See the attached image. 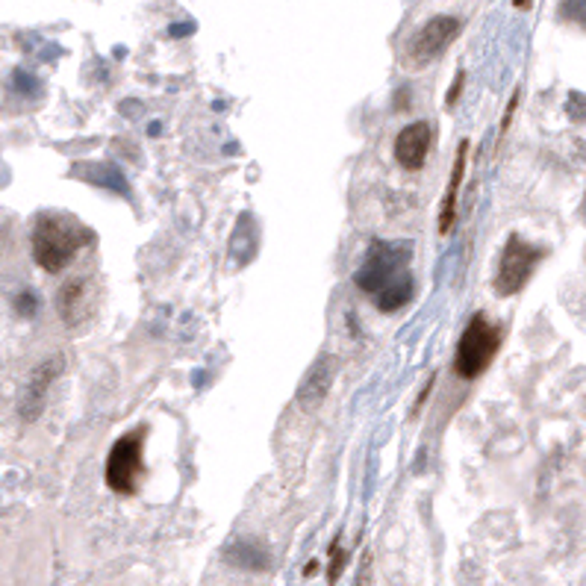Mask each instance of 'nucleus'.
I'll return each instance as SVG.
<instances>
[{"label": "nucleus", "mask_w": 586, "mask_h": 586, "mask_svg": "<svg viewBox=\"0 0 586 586\" xmlns=\"http://www.w3.org/2000/svg\"><path fill=\"white\" fill-rule=\"evenodd\" d=\"M62 366H65V359L60 354H53V357L42 359V363L30 368V375H27L24 386H21V395H18V415L24 422H36L42 415L53 380L62 375Z\"/></svg>", "instance_id": "7"}, {"label": "nucleus", "mask_w": 586, "mask_h": 586, "mask_svg": "<svg viewBox=\"0 0 586 586\" xmlns=\"http://www.w3.org/2000/svg\"><path fill=\"white\" fill-rule=\"evenodd\" d=\"M56 312L65 324H77L88 312V277H71L65 280L56 292Z\"/></svg>", "instance_id": "11"}, {"label": "nucleus", "mask_w": 586, "mask_h": 586, "mask_svg": "<svg viewBox=\"0 0 586 586\" xmlns=\"http://www.w3.org/2000/svg\"><path fill=\"white\" fill-rule=\"evenodd\" d=\"M460 18L454 15H433L427 21L424 27H419L410 36L407 48H404V62H407V69H424V65L436 62L439 56H442L454 39L460 36Z\"/></svg>", "instance_id": "6"}, {"label": "nucleus", "mask_w": 586, "mask_h": 586, "mask_svg": "<svg viewBox=\"0 0 586 586\" xmlns=\"http://www.w3.org/2000/svg\"><path fill=\"white\" fill-rule=\"evenodd\" d=\"M543 259H545V247L525 242L522 236L513 233L510 239L504 242L501 256H498V272H495V280H492L495 295L498 298L518 295V292L531 284L536 265L543 263Z\"/></svg>", "instance_id": "5"}, {"label": "nucleus", "mask_w": 586, "mask_h": 586, "mask_svg": "<svg viewBox=\"0 0 586 586\" xmlns=\"http://www.w3.org/2000/svg\"><path fill=\"white\" fill-rule=\"evenodd\" d=\"M144 442L148 424H139L112 442L104 466V480L116 495H133L144 478Z\"/></svg>", "instance_id": "4"}, {"label": "nucleus", "mask_w": 586, "mask_h": 586, "mask_svg": "<svg viewBox=\"0 0 586 586\" xmlns=\"http://www.w3.org/2000/svg\"><path fill=\"white\" fill-rule=\"evenodd\" d=\"M431 148H433V127L427 121H413L395 136L392 153H395V163L404 168V172L415 174L424 168Z\"/></svg>", "instance_id": "8"}, {"label": "nucleus", "mask_w": 586, "mask_h": 586, "mask_svg": "<svg viewBox=\"0 0 586 586\" xmlns=\"http://www.w3.org/2000/svg\"><path fill=\"white\" fill-rule=\"evenodd\" d=\"M413 245L375 239L368 245L363 265L354 274V284L371 295L380 312H398L415 295V280L410 274Z\"/></svg>", "instance_id": "1"}, {"label": "nucleus", "mask_w": 586, "mask_h": 586, "mask_svg": "<svg viewBox=\"0 0 586 586\" xmlns=\"http://www.w3.org/2000/svg\"><path fill=\"white\" fill-rule=\"evenodd\" d=\"M228 560L233 563V566L251 569V572H256V569L263 572V569H268V563H272L265 548H259L256 543H247V539H239V543H233V548H228Z\"/></svg>", "instance_id": "12"}, {"label": "nucleus", "mask_w": 586, "mask_h": 586, "mask_svg": "<svg viewBox=\"0 0 586 586\" xmlns=\"http://www.w3.org/2000/svg\"><path fill=\"white\" fill-rule=\"evenodd\" d=\"M516 109H518V92H513L510 104H507V109H504V118H501V130H507V127H510V121H513V116H516Z\"/></svg>", "instance_id": "16"}, {"label": "nucleus", "mask_w": 586, "mask_h": 586, "mask_svg": "<svg viewBox=\"0 0 586 586\" xmlns=\"http://www.w3.org/2000/svg\"><path fill=\"white\" fill-rule=\"evenodd\" d=\"M466 165H469V142L463 139L457 144V153H454V168H451V177H448V191L442 195V204H439V233H451L457 224V207H460V189H463V180H466Z\"/></svg>", "instance_id": "10"}, {"label": "nucleus", "mask_w": 586, "mask_h": 586, "mask_svg": "<svg viewBox=\"0 0 586 586\" xmlns=\"http://www.w3.org/2000/svg\"><path fill=\"white\" fill-rule=\"evenodd\" d=\"M348 560H351V554H348V551L342 548V539L336 536L333 543H330V548H328V583L330 586H336V581L342 578Z\"/></svg>", "instance_id": "13"}, {"label": "nucleus", "mask_w": 586, "mask_h": 586, "mask_svg": "<svg viewBox=\"0 0 586 586\" xmlns=\"http://www.w3.org/2000/svg\"><path fill=\"white\" fill-rule=\"evenodd\" d=\"M463 83H466V71L460 69V71L454 74V83H451V92L445 95V107H454V104H457L460 95H463Z\"/></svg>", "instance_id": "15"}, {"label": "nucleus", "mask_w": 586, "mask_h": 586, "mask_svg": "<svg viewBox=\"0 0 586 586\" xmlns=\"http://www.w3.org/2000/svg\"><path fill=\"white\" fill-rule=\"evenodd\" d=\"M336 371H340V357H333V354H324L310 366V371L298 383V395H295L303 410H315L330 395Z\"/></svg>", "instance_id": "9"}, {"label": "nucleus", "mask_w": 586, "mask_h": 586, "mask_svg": "<svg viewBox=\"0 0 586 586\" xmlns=\"http://www.w3.org/2000/svg\"><path fill=\"white\" fill-rule=\"evenodd\" d=\"M92 242L95 233L65 212H39L30 230L33 259L48 274H62L77 259V254Z\"/></svg>", "instance_id": "2"}, {"label": "nucleus", "mask_w": 586, "mask_h": 586, "mask_svg": "<svg viewBox=\"0 0 586 586\" xmlns=\"http://www.w3.org/2000/svg\"><path fill=\"white\" fill-rule=\"evenodd\" d=\"M531 4H534V0H513L516 9H531Z\"/></svg>", "instance_id": "19"}, {"label": "nucleus", "mask_w": 586, "mask_h": 586, "mask_svg": "<svg viewBox=\"0 0 586 586\" xmlns=\"http://www.w3.org/2000/svg\"><path fill=\"white\" fill-rule=\"evenodd\" d=\"M33 310H36V298H33V292H24V295H18V312L33 315Z\"/></svg>", "instance_id": "17"}, {"label": "nucleus", "mask_w": 586, "mask_h": 586, "mask_svg": "<svg viewBox=\"0 0 586 586\" xmlns=\"http://www.w3.org/2000/svg\"><path fill=\"white\" fill-rule=\"evenodd\" d=\"M315 572H319V563H315V560H312V563H307V569H303V574H307V578H312Z\"/></svg>", "instance_id": "18"}, {"label": "nucleus", "mask_w": 586, "mask_h": 586, "mask_svg": "<svg viewBox=\"0 0 586 586\" xmlns=\"http://www.w3.org/2000/svg\"><path fill=\"white\" fill-rule=\"evenodd\" d=\"M498 348H501V328H495L487 319V312H475L466 321L463 333H460L451 368H454V375L460 380H478L492 366V359L498 357Z\"/></svg>", "instance_id": "3"}, {"label": "nucleus", "mask_w": 586, "mask_h": 586, "mask_svg": "<svg viewBox=\"0 0 586 586\" xmlns=\"http://www.w3.org/2000/svg\"><path fill=\"white\" fill-rule=\"evenodd\" d=\"M569 21H578L581 27H586V0H566L560 9Z\"/></svg>", "instance_id": "14"}]
</instances>
